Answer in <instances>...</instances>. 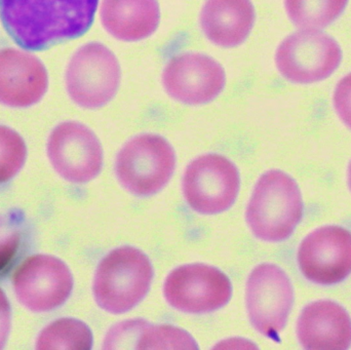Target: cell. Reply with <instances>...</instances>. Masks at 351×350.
<instances>
[{"mask_svg":"<svg viewBox=\"0 0 351 350\" xmlns=\"http://www.w3.org/2000/svg\"><path fill=\"white\" fill-rule=\"evenodd\" d=\"M99 0H0V18L10 38L27 51H45L86 34Z\"/></svg>","mask_w":351,"mask_h":350,"instance_id":"6da1fadb","label":"cell"},{"mask_svg":"<svg viewBox=\"0 0 351 350\" xmlns=\"http://www.w3.org/2000/svg\"><path fill=\"white\" fill-rule=\"evenodd\" d=\"M304 212L302 193L294 178L280 170L264 173L254 187L245 210V221L258 240H288Z\"/></svg>","mask_w":351,"mask_h":350,"instance_id":"7a4b0ae2","label":"cell"},{"mask_svg":"<svg viewBox=\"0 0 351 350\" xmlns=\"http://www.w3.org/2000/svg\"><path fill=\"white\" fill-rule=\"evenodd\" d=\"M154 271L143 251L119 247L99 262L93 282L97 305L107 314L119 316L137 308L149 293Z\"/></svg>","mask_w":351,"mask_h":350,"instance_id":"3957f363","label":"cell"},{"mask_svg":"<svg viewBox=\"0 0 351 350\" xmlns=\"http://www.w3.org/2000/svg\"><path fill=\"white\" fill-rule=\"evenodd\" d=\"M176 166L177 156L170 142L158 134L145 133L132 138L119 150L114 172L128 192L150 197L169 184Z\"/></svg>","mask_w":351,"mask_h":350,"instance_id":"277c9868","label":"cell"},{"mask_svg":"<svg viewBox=\"0 0 351 350\" xmlns=\"http://www.w3.org/2000/svg\"><path fill=\"white\" fill-rule=\"evenodd\" d=\"M121 68L112 51L98 41L82 45L72 55L65 72L68 96L86 110H97L119 92Z\"/></svg>","mask_w":351,"mask_h":350,"instance_id":"5b68a950","label":"cell"},{"mask_svg":"<svg viewBox=\"0 0 351 350\" xmlns=\"http://www.w3.org/2000/svg\"><path fill=\"white\" fill-rule=\"evenodd\" d=\"M343 59L338 41L322 30L298 29L276 49L274 63L284 79L311 86L331 77Z\"/></svg>","mask_w":351,"mask_h":350,"instance_id":"8992f818","label":"cell"},{"mask_svg":"<svg viewBox=\"0 0 351 350\" xmlns=\"http://www.w3.org/2000/svg\"><path fill=\"white\" fill-rule=\"evenodd\" d=\"M239 168L224 155L208 153L192 160L182 179V191L190 209L199 215L228 211L239 197Z\"/></svg>","mask_w":351,"mask_h":350,"instance_id":"52a82bcc","label":"cell"},{"mask_svg":"<svg viewBox=\"0 0 351 350\" xmlns=\"http://www.w3.org/2000/svg\"><path fill=\"white\" fill-rule=\"evenodd\" d=\"M292 282L284 269L262 263L252 271L245 285V308L253 328L278 340L294 305Z\"/></svg>","mask_w":351,"mask_h":350,"instance_id":"ba28073f","label":"cell"},{"mask_svg":"<svg viewBox=\"0 0 351 350\" xmlns=\"http://www.w3.org/2000/svg\"><path fill=\"white\" fill-rule=\"evenodd\" d=\"M167 303L187 314H208L224 308L232 296L230 279L220 269L204 263L182 265L164 284Z\"/></svg>","mask_w":351,"mask_h":350,"instance_id":"9c48e42d","label":"cell"},{"mask_svg":"<svg viewBox=\"0 0 351 350\" xmlns=\"http://www.w3.org/2000/svg\"><path fill=\"white\" fill-rule=\"evenodd\" d=\"M12 284L19 302L35 314H45L63 306L74 286L66 263L43 254L25 259L14 271Z\"/></svg>","mask_w":351,"mask_h":350,"instance_id":"30bf717a","label":"cell"},{"mask_svg":"<svg viewBox=\"0 0 351 350\" xmlns=\"http://www.w3.org/2000/svg\"><path fill=\"white\" fill-rule=\"evenodd\" d=\"M47 152L56 173L72 184L95 180L104 164L100 140L90 127L78 121L58 125L47 140Z\"/></svg>","mask_w":351,"mask_h":350,"instance_id":"8fae6325","label":"cell"},{"mask_svg":"<svg viewBox=\"0 0 351 350\" xmlns=\"http://www.w3.org/2000/svg\"><path fill=\"white\" fill-rule=\"evenodd\" d=\"M169 97L188 106L216 100L226 86V72L210 55L195 51L178 53L169 60L162 75Z\"/></svg>","mask_w":351,"mask_h":350,"instance_id":"7c38bea8","label":"cell"},{"mask_svg":"<svg viewBox=\"0 0 351 350\" xmlns=\"http://www.w3.org/2000/svg\"><path fill=\"white\" fill-rule=\"evenodd\" d=\"M297 261L303 277L311 283H341L351 275V232L338 225L315 230L299 246Z\"/></svg>","mask_w":351,"mask_h":350,"instance_id":"4fadbf2b","label":"cell"},{"mask_svg":"<svg viewBox=\"0 0 351 350\" xmlns=\"http://www.w3.org/2000/svg\"><path fill=\"white\" fill-rule=\"evenodd\" d=\"M49 74L36 55L14 47L0 49V104L28 108L43 100Z\"/></svg>","mask_w":351,"mask_h":350,"instance_id":"5bb4252c","label":"cell"},{"mask_svg":"<svg viewBox=\"0 0 351 350\" xmlns=\"http://www.w3.org/2000/svg\"><path fill=\"white\" fill-rule=\"evenodd\" d=\"M296 333L304 349H350L351 318L348 310L337 302L319 300L303 308Z\"/></svg>","mask_w":351,"mask_h":350,"instance_id":"9a60e30c","label":"cell"},{"mask_svg":"<svg viewBox=\"0 0 351 350\" xmlns=\"http://www.w3.org/2000/svg\"><path fill=\"white\" fill-rule=\"evenodd\" d=\"M256 10L252 0H206L199 14L202 34L216 47L233 49L253 31Z\"/></svg>","mask_w":351,"mask_h":350,"instance_id":"2e32d148","label":"cell"},{"mask_svg":"<svg viewBox=\"0 0 351 350\" xmlns=\"http://www.w3.org/2000/svg\"><path fill=\"white\" fill-rule=\"evenodd\" d=\"M101 24L117 40L138 42L152 37L160 24L158 0H102Z\"/></svg>","mask_w":351,"mask_h":350,"instance_id":"e0dca14e","label":"cell"},{"mask_svg":"<svg viewBox=\"0 0 351 350\" xmlns=\"http://www.w3.org/2000/svg\"><path fill=\"white\" fill-rule=\"evenodd\" d=\"M350 0H284L287 16L298 29L323 30L346 12Z\"/></svg>","mask_w":351,"mask_h":350,"instance_id":"ac0fdd59","label":"cell"},{"mask_svg":"<svg viewBox=\"0 0 351 350\" xmlns=\"http://www.w3.org/2000/svg\"><path fill=\"white\" fill-rule=\"evenodd\" d=\"M94 345L92 330L86 323L76 318H59L45 327L36 340L40 350H90Z\"/></svg>","mask_w":351,"mask_h":350,"instance_id":"d6986e66","label":"cell"},{"mask_svg":"<svg viewBox=\"0 0 351 350\" xmlns=\"http://www.w3.org/2000/svg\"><path fill=\"white\" fill-rule=\"evenodd\" d=\"M137 349H198L195 339L183 329L172 325H152L148 322L138 341Z\"/></svg>","mask_w":351,"mask_h":350,"instance_id":"ffe728a7","label":"cell"},{"mask_svg":"<svg viewBox=\"0 0 351 350\" xmlns=\"http://www.w3.org/2000/svg\"><path fill=\"white\" fill-rule=\"evenodd\" d=\"M27 158V146L20 134L0 125V184L19 174Z\"/></svg>","mask_w":351,"mask_h":350,"instance_id":"44dd1931","label":"cell"},{"mask_svg":"<svg viewBox=\"0 0 351 350\" xmlns=\"http://www.w3.org/2000/svg\"><path fill=\"white\" fill-rule=\"evenodd\" d=\"M148 324L143 318L123 321L109 329L103 349H137L142 331Z\"/></svg>","mask_w":351,"mask_h":350,"instance_id":"7402d4cb","label":"cell"},{"mask_svg":"<svg viewBox=\"0 0 351 350\" xmlns=\"http://www.w3.org/2000/svg\"><path fill=\"white\" fill-rule=\"evenodd\" d=\"M22 242L19 220L0 215V273L8 268L18 255Z\"/></svg>","mask_w":351,"mask_h":350,"instance_id":"603a6c76","label":"cell"},{"mask_svg":"<svg viewBox=\"0 0 351 350\" xmlns=\"http://www.w3.org/2000/svg\"><path fill=\"white\" fill-rule=\"evenodd\" d=\"M332 102L336 114L351 131V72L336 84Z\"/></svg>","mask_w":351,"mask_h":350,"instance_id":"cb8c5ba5","label":"cell"},{"mask_svg":"<svg viewBox=\"0 0 351 350\" xmlns=\"http://www.w3.org/2000/svg\"><path fill=\"white\" fill-rule=\"evenodd\" d=\"M12 325V308L3 290L0 288V349L5 347Z\"/></svg>","mask_w":351,"mask_h":350,"instance_id":"d4e9b609","label":"cell"},{"mask_svg":"<svg viewBox=\"0 0 351 350\" xmlns=\"http://www.w3.org/2000/svg\"><path fill=\"white\" fill-rule=\"evenodd\" d=\"M348 188H350V190L351 192V160H350V164H348Z\"/></svg>","mask_w":351,"mask_h":350,"instance_id":"484cf974","label":"cell"}]
</instances>
